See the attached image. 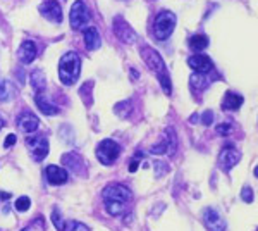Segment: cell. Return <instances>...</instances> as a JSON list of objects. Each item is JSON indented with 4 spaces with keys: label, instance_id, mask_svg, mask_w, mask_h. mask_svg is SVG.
I'll return each instance as SVG.
<instances>
[{
    "label": "cell",
    "instance_id": "obj_34",
    "mask_svg": "<svg viewBox=\"0 0 258 231\" xmlns=\"http://www.w3.org/2000/svg\"><path fill=\"white\" fill-rule=\"evenodd\" d=\"M16 144V135H7V138H5V142H4V147L5 148H9V147H12V145Z\"/></svg>",
    "mask_w": 258,
    "mask_h": 231
},
{
    "label": "cell",
    "instance_id": "obj_20",
    "mask_svg": "<svg viewBox=\"0 0 258 231\" xmlns=\"http://www.w3.org/2000/svg\"><path fill=\"white\" fill-rule=\"evenodd\" d=\"M189 85H191V88L195 91H203L208 88L210 80H208V76H205V74L195 73V74H191V78H189Z\"/></svg>",
    "mask_w": 258,
    "mask_h": 231
},
{
    "label": "cell",
    "instance_id": "obj_24",
    "mask_svg": "<svg viewBox=\"0 0 258 231\" xmlns=\"http://www.w3.org/2000/svg\"><path fill=\"white\" fill-rule=\"evenodd\" d=\"M164 133H165V137H167V142H165V145H167V154L174 155L176 150H178V137H176L174 128H167Z\"/></svg>",
    "mask_w": 258,
    "mask_h": 231
},
{
    "label": "cell",
    "instance_id": "obj_4",
    "mask_svg": "<svg viewBox=\"0 0 258 231\" xmlns=\"http://www.w3.org/2000/svg\"><path fill=\"white\" fill-rule=\"evenodd\" d=\"M95 154H97V159L103 166H112L117 161L119 155H121V147H119V144L114 140H102L100 144L97 145Z\"/></svg>",
    "mask_w": 258,
    "mask_h": 231
},
{
    "label": "cell",
    "instance_id": "obj_8",
    "mask_svg": "<svg viewBox=\"0 0 258 231\" xmlns=\"http://www.w3.org/2000/svg\"><path fill=\"white\" fill-rule=\"evenodd\" d=\"M112 28H114V33L117 35V38L121 40L122 43H133L134 40H136V33H134V29L131 28V26L128 25V21H124L121 16L114 19Z\"/></svg>",
    "mask_w": 258,
    "mask_h": 231
},
{
    "label": "cell",
    "instance_id": "obj_33",
    "mask_svg": "<svg viewBox=\"0 0 258 231\" xmlns=\"http://www.w3.org/2000/svg\"><path fill=\"white\" fill-rule=\"evenodd\" d=\"M140 159H143V154H140V152H136V155H134V161H133V164H131V173H134L138 169V164H140Z\"/></svg>",
    "mask_w": 258,
    "mask_h": 231
},
{
    "label": "cell",
    "instance_id": "obj_36",
    "mask_svg": "<svg viewBox=\"0 0 258 231\" xmlns=\"http://www.w3.org/2000/svg\"><path fill=\"white\" fill-rule=\"evenodd\" d=\"M131 74H133V78H134V80H136V78H138V73H136V69H131Z\"/></svg>",
    "mask_w": 258,
    "mask_h": 231
},
{
    "label": "cell",
    "instance_id": "obj_5",
    "mask_svg": "<svg viewBox=\"0 0 258 231\" xmlns=\"http://www.w3.org/2000/svg\"><path fill=\"white\" fill-rule=\"evenodd\" d=\"M90 21V11L86 9V5L81 2V0H76L71 7L69 12V23L73 29H83L84 26Z\"/></svg>",
    "mask_w": 258,
    "mask_h": 231
},
{
    "label": "cell",
    "instance_id": "obj_21",
    "mask_svg": "<svg viewBox=\"0 0 258 231\" xmlns=\"http://www.w3.org/2000/svg\"><path fill=\"white\" fill-rule=\"evenodd\" d=\"M188 45H189V49L195 50V52H202V50H205L206 47H208V36L206 35H193V36H189Z\"/></svg>",
    "mask_w": 258,
    "mask_h": 231
},
{
    "label": "cell",
    "instance_id": "obj_3",
    "mask_svg": "<svg viewBox=\"0 0 258 231\" xmlns=\"http://www.w3.org/2000/svg\"><path fill=\"white\" fill-rule=\"evenodd\" d=\"M176 28V14L171 11H162L157 14L154 23V33L155 38L158 40H167L172 35Z\"/></svg>",
    "mask_w": 258,
    "mask_h": 231
},
{
    "label": "cell",
    "instance_id": "obj_15",
    "mask_svg": "<svg viewBox=\"0 0 258 231\" xmlns=\"http://www.w3.org/2000/svg\"><path fill=\"white\" fill-rule=\"evenodd\" d=\"M18 126L23 133H35L40 126V121L31 112H25V114H21L18 117Z\"/></svg>",
    "mask_w": 258,
    "mask_h": 231
},
{
    "label": "cell",
    "instance_id": "obj_25",
    "mask_svg": "<svg viewBox=\"0 0 258 231\" xmlns=\"http://www.w3.org/2000/svg\"><path fill=\"white\" fill-rule=\"evenodd\" d=\"M157 76H158V81H160V87H162V90H164V93L171 95L172 93V83H171V78H169L167 71L157 74Z\"/></svg>",
    "mask_w": 258,
    "mask_h": 231
},
{
    "label": "cell",
    "instance_id": "obj_7",
    "mask_svg": "<svg viewBox=\"0 0 258 231\" xmlns=\"http://www.w3.org/2000/svg\"><path fill=\"white\" fill-rule=\"evenodd\" d=\"M26 145H28L29 152H31L33 159H35L36 162L43 161V159L49 155V142H47L45 137H33V138H28L26 140Z\"/></svg>",
    "mask_w": 258,
    "mask_h": 231
},
{
    "label": "cell",
    "instance_id": "obj_16",
    "mask_svg": "<svg viewBox=\"0 0 258 231\" xmlns=\"http://www.w3.org/2000/svg\"><path fill=\"white\" fill-rule=\"evenodd\" d=\"M62 164L66 166L67 169L74 171L76 174H84V169H86V164H84L83 157L77 154H64L62 155Z\"/></svg>",
    "mask_w": 258,
    "mask_h": 231
},
{
    "label": "cell",
    "instance_id": "obj_11",
    "mask_svg": "<svg viewBox=\"0 0 258 231\" xmlns=\"http://www.w3.org/2000/svg\"><path fill=\"white\" fill-rule=\"evenodd\" d=\"M40 12L52 23L62 21V7H60V4L57 0H47V2H43V4L40 5Z\"/></svg>",
    "mask_w": 258,
    "mask_h": 231
},
{
    "label": "cell",
    "instance_id": "obj_23",
    "mask_svg": "<svg viewBox=\"0 0 258 231\" xmlns=\"http://www.w3.org/2000/svg\"><path fill=\"white\" fill-rule=\"evenodd\" d=\"M14 97V87L11 81L0 78V102H7Z\"/></svg>",
    "mask_w": 258,
    "mask_h": 231
},
{
    "label": "cell",
    "instance_id": "obj_32",
    "mask_svg": "<svg viewBox=\"0 0 258 231\" xmlns=\"http://www.w3.org/2000/svg\"><path fill=\"white\" fill-rule=\"evenodd\" d=\"M202 123L203 126H210L213 123V112L212 111H206L205 114L202 116Z\"/></svg>",
    "mask_w": 258,
    "mask_h": 231
},
{
    "label": "cell",
    "instance_id": "obj_37",
    "mask_svg": "<svg viewBox=\"0 0 258 231\" xmlns=\"http://www.w3.org/2000/svg\"><path fill=\"white\" fill-rule=\"evenodd\" d=\"M4 124H5V123H4V119H2V117H0V130H2V128H4Z\"/></svg>",
    "mask_w": 258,
    "mask_h": 231
},
{
    "label": "cell",
    "instance_id": "obj_13",
    "mask_svg": "<svg viewBox=\"0 0 258 231\" xmlns=\"http://www.w3.org/2000/svg\"><path fill=\"white\" fill-rule=\"evenodd\" d=\"M36 54H38L36 43L31 42V40H25L18 50V59L21 60L23 64H31L33 60L36 59Z\"/></svg>",
    "mask_w": 258,
    "mask_h": 231
},
{
    "label": "cell",
    "instance_id": "obj_9",
    "mask_svg": "<svg viewBox=\"0 0 258 231\" xmlns=\"http://www.w3.org/2000/svg\"><path fill=\"white\" fill-rule=\"evenodd\" d=\"M203 223L208 228V231H226V221L220 216V212L217 209H205L203 212Z\"/></svg>",
    "mask_w": 258,
    "mask_h": 231
},
{
    "label": "cell",
    "instance_id": "obj_27",
    "mask_svg": "<svg viewBox=\"0 0 258 231\" xmlns=\"http://www.w3.org/2000/svg\"><path fill=\"white\" fill-rule=\"evenodd\" d=\"M29 207H31V200H29L28 197H19V199L16 200V209H18L19 212H26Z\"/></svg>",
    "mask_w": 258,
    "mask_h": 231
},
{
    "label": "cell",
    "instance_id": "obj_31",
    "mask_svg": "<svg viewBox=\"0 0 258 231\" xmlns=\"http://www.w3.org/2000/svg\"><path fill=\"white\" fill-rule=\"evenodd\" d=\"M150 152L154 155H162V154H167V145H165V142H160L158 145H154V147L150 148Z\"/></svg>",
    "mask_w": 258,
    "mask_h": 231
},
{
    "label": "cell",
    "instance_id": "obj_6",
    "mask_svg": "<svg viewBox=\"0 0 258 231\" xmlns=\"http://www.w3.org/2000/svg\"><path fill=\"white\" fill-rule=\"evenodd\" d=\"M140 52H141V57H143L145 64L148 66V69L154 71L155 74H160V73H164V71H167L165 69L164 59H162L160 54L155 49H152V47H148V45H143Z\"/></svg>",
    "mask_w": 258,
    "mask_h": 231
},
{
    "label": "cell",
    "instance_id": "obj_35",
    "mask_svg": "<svg viewBox=\"0 0 258 231\" xmlns=\"http://www.w3.org/2000/svg\"><path fill=\"white\" fill-rule=\"evenodd\" d=\"M9 197H11V193H4V192L0 193V199H2V200H7Z\"/></svg>",
    "mask_w": 258,
    "mask_h": 231
},
{
    "label": "cell",
    "instance_id": "obj_14",
    "mask_svg": "<svg viewBox=\"0 0 258 231\" xmlns=\"http://www.w3.org/2000/svg\"><path fill=\"white\" fill-rule=\"evenodd\" d=\"M188 66L191 67V69H195L196 73H210L213 67L212 60H210V57L203 56V54H196V56H191L188 59Z\"/></svg>",
    "mask_w": 258,
    "mask_h": 231
},
{
    "label": "cell",
    "instance_id": "obj_17",
    "mask_svg": "<svg viewBox=\"0 0 258 231\" xmlns=\"http://www.w3.org/2000/svg\"><path fill=\"white\" fill-rule=\"evenodd\" d=\"M243 105V95H237L234 91H227L222 100V111H237Z\"/></svg>",
    "mask_w": 258,
    "mask_h": 231
},
{
    "label": "cell",
    "instance_id": "obj_26",
    "mask_svg": "<svg viewBox=\"0 0 258 231\" xmlns=\"http://www.w3.org/2000/svg\"><path fill=\"white\" fill-rule=\"evenodd\" d=\"M154 169H155V176H157V178H162V176L169 171V166H167V162H164V161H155Z\"/></svg>",
    "mask_w": 258,
    "mask_h": 231
},
{
    "label": "cell",
    "instance_id": "obj_1",
    "mask_svg": "<svg viewBox=\"0 0 258 231\" xmlns=\"http://www.w3.org/2000/svg\"><path fill=\"white\" fill-rule=\"evenodd\" d=\"M81 73V57L77 52H66L59 60V78L66 87H71L77 81Z\"/></svg>",
    "mask_w": 258,
    "mask_h": 231
},
{
    "label": "cell",
    "instance_id": "obj_38",
    "mask_svg": "<svg viewBox=\"0 0 258 231\" xmlns=\"http://www.w3.org/2000/svg\"><path fill=\"white\" fill-rule=\"evenodd\" d=\"M23 231H29V230H28V228H25V230H23Z\"/></svg>",
    "mask_w": 258,
    "mask_h": 231
},
{
    "label": "cell",
    "instance_id": "obj_29",
    "mask_svg": "<svg viewBox=\"0 0 258 231\" xmlns=\"http://www.w3.org/2000/svg\"><path fill=\"white\" fill-rule=\"evenodd\" d=\"M241 199L246 203L253 202V190H251V186H243V190H241Z\"/></svg>",
    "mask_w": 258,
    "mask_h": 231
},
{
    "label": "cell",
    "instance_id": "obj_12",
    "mask_svg": "<svg viewBox=\"0 0 258 231\" xmlns=\"http://www.w3.org/2000/svg\"><path fill=\"white\" fill-rule=\"evenodd\" d=\"M45 176H47L49 185H52V186L64 185V183L69 179L67 171L66 169H62V168H59V166H49V168L45 169Z\"/></svg>",
    "mask_w": 258,
    "mask_h": 231
},
{
    "label": "cell",
    "instance_id": "obj_28",
    "mask_svg": "<svg viewBox=\"0 0 258 231\" xmlns=\"http://www.w3.org/2000/svg\"><path fill=\"white\" fill-rule=\"evenodd\" d=\"M52 221H53V224H55V228L59 231L66 230V223H67V221H64L62 217H60V214L57 212V210H53V212H52Z\"/></svg>",
    "mask_w": 258,
    "mask_h": 231
},
{
    "label": "cell",
    "instance_id": "obj_18",
    "mask_svg": "<svg viewBox=\"0 0 258 231\" xmlns=\"http://www.w3.org/2000/svg\"><path fill=\"white\" fill-rule=\"evenodd\" d=\"M35 102H36V105H38V109L45 116H57V114H59V107H57V105H53V104H50L49 100H45V97H43L42 93L35 95Z\"/></svg>",
    "mask_w": 258,
    "mask_h": 231
},
{
    "label": "cell",
    "instance_id": "obj_19",
    "mask_svg": "<svg viewBox=\"0 0 258 231\" xmlns=\"http://www.w3.org/2000/svg\"><path fill=\"white\" fill-rule=\"evenodd\" d=\"M100 35H98L97 28H88L84 31V45L88 50H97L100 49Z\"/></svg>",
    "mask_w": 258,
    "mask_h": 231
},
{
    "label": "cell",
    "instance_id": "obj_22",
    "mask_svg": "<svg viewBox=\"0 0 258 231\" xmlns=\"http://www.w3.org/2000/svg\"><path fill=\"white\" fill-rule=\"evenodd\" d=\"M29 81H31V87L35 88L36 93H42V91L45 90L47 80H45V74H43L40 69L33 71V73L29 74Z\"/></svg>",
    "mask_w": 258,
    "mask_h": 231
},
{
    "label": "cell",
    "instance_id": "obj_30",
    "mask_svg": "<svg viewBox=\"0 0 258 231\" xmlns=\"http://www.w3.org/2000/svg\"><path fill=\"white\" fill-rule=\"evenodd\" d=\"M231 133H232V126L229 123H222L217 126V135H220V137H227Z\"/></svg>",
    "mask_w": 258,
    "mask_h": 231
},
{
    "label": "cell",
    "instance_id": "obj_2",
    "mask_svg": "<svg viewBox=\"0 0 258 231\" xmlns=\"http://www.w3.org/2000/svg\"><path fill=\"white\" fill-rule=\"evenodd\" d=\"M102 197H103V203H119V205H128L133 199V193L128 186L119 185V183H114V185H107L102 192Z\"/></svg>",
    "mask_w": 258,
    "mask_h": 231
},
{
    "label": "cell",
    "instance_id": "obj_10",
    "mask_svg": "<svg viewBox=\"0 0 258 231\" xmlns=\"http://www.w3.org/2000/svg\"><path fill=\"white\" fill-rule=\"evenodd\" d=\"M241 155L237 152V148H234L232 145H227L226 148H222V152L219 154V166L224 169V171H229L234 166L239 162Z\"/></svg>",
    "mask_w": 258,
    "mask_h": 231
}]
</instances>
